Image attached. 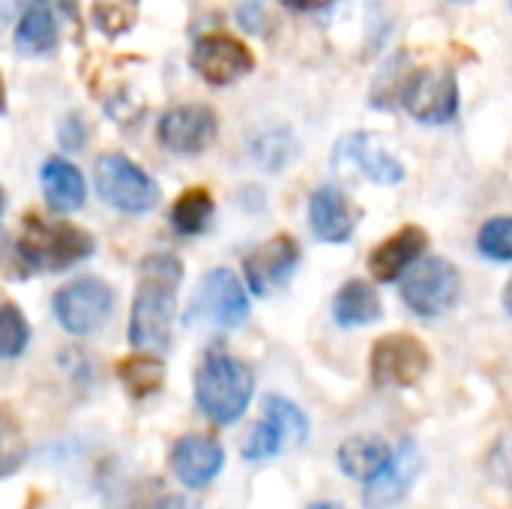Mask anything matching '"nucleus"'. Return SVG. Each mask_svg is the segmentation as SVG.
<instances>
[{"instance_id": "nucleus-1", "label": "nucleus", "mask_w": 512, "mask_h": 509, "mask_svg": "<svg viewBox=\"0 0 512 509\" xmlns=\"http://www.w3.org/2000/svg\"><path fill=\"white\" fill-rule=\"evenodd\" d=\"M180 279L183 264L168 252H156L141 261L138 291L129 315V345L135 351L162 354L171 345Z\"/></svg>"}, {"instance_id": "nucleus-2", "label": "nucleus", "mask_w": 512, "mask_h": 509, "mask_svg": "<svg viewBox=\"0 0 512 509\" xmlns=\"http://www.w3.org/2000/svg\"><path fill=\"white\" fill-rule=\"evenodd\" d=\"M255 393V375L246 363L228 354H207L195 372V402L216 426L237 423Z\"/></svg>"}, {"instance_id": "nucleus-3", "label": "nucleus", "mask_w": 512, "mask_h": 509, "mask_svg": "<svg viewBox=\"0 0 512 509\" xmlns=\"http://www.w3.org/2000/svg\"><path fill=\"white\" fill-rule=\"evenodd\" d=\"M96 252V240L72 225V222H51L39 216H27L21 222V234L15 240V255L24 267L63 273L78 261H87Z\"/></svg>"}, {"instance_id": "nucleus-4", "label": "nucleus", "mask_w": 512, "mask_h": 509, "mask_svg": "<svg viewBox=\"0 0 512 509\" xmlns=\"http://www.w3.org/2000/svg\"><path fill=\"white\" fill-rule=\"evenodd\" d=\"M93 183L96 195L120 213H147L159 204L156 180L120 153H105L96 159Z\"/></svg>"}, {"instance_id": "nucleus-5", "label": "nucleus", "mask_w": 512, "mask_h": 509, "mask_svg": "<svg viewBox=\"0 0 512 509\" xmlns=\"http://www.w3.org/2000/svg\"><path fill=\"white\" fill-rule=\"evenodd\" d=\"M429 366V348L411 333L381 336L369 354V378L378 390H408L423 381Z\"/></svg>"}, {"instance_id": "nucleus-6", "label": "nucleus", "mask_w": 512, "mask_h": 509, "mask_svg": "<svg viewBox=\"0 0 512 509\" xmlns=\"http://www.w3.org/2000/svg\"><path fill=\"white\" fill-rule=\"evenodd\" d=\"M306 441H309L306 414L285 396H267L264 399V417L249 432L246 447H243V459L264 462V459L282 456L285 450L303 447Z\"/></svg>"}, {"instance_id": "nucleus-7", "label": "nucleus", "mask_w": 512, "mask_h": 509, "mask_svg": "<svg viewBox=\"0 0 512 509\" xmlns=\"http://www.w3.org/2000/svg\"><path fill=\"white\" fill-rule=\"evenodd\" d=\"M459 294H462V276L444 258H426L414 264L408 279L402 282V300L420 318L447 315L459 303Z\"/></svg>"}, {"instance_id": "nucleus-8", "label": "nucleus", "mask_w": 512, "mask_h": 509, "mask_svg": "<svg viewBox=\"0 0 512 509\" xmlns=\"http://www.w3.org/2000/svg\"><path fill=\"white\" fill-rule=\"evenodd\" d=\"M51 309L66 333L90 336L108 324L114 312V291L102 279H78L54 294Z\"/></svg>"}, {"instance_id": "nucleus-9", "label": "nucleus", "mask_w": 512, "mask_h": 509, "mask_svg": "<svg viewBox=\"0 0 512 509\" xmlns=\"http://www.w3.org/2000/svg\"><path fill=\"white\" fill-rule=\"evenodd\" d=\"M408 114L417 123L426 126H444L459 114V84L456 75L444 66H432V69H414L402 99H399Z\"/></svg>"}, {"instance_id": "nucleus-10", "label": "nucleus", "mask_w": 512, "mask_h": 509, "mask_svg": "<svg viewBox=\"0 0 512 509\" xmlns=\"http://www.w3.org/2000/svg\"><path fill=\"white\" fill-rule=\"evenodd\" d=\"M189 63L207 84H216V87L234 84L255 69V57H252L249 45L228 33L198 36L192 45Z\"/></svg>"}, {"instance_id": "nucleus-11", "label": "nucleus", "mask_w": 512, "mask_h": 509, "mask_svg": "<svg viewBox=\"0 0 512 509\" xmlns=\"http://www.w3.org/2000/svg\"><path fill=\"white\" fill-rule=\"evenodd\" d=\"M333 168H357L363 177L381 186H396L405 180V165L387 150L378 132H351L333 150Z\"/></svg>"}, {"instance_id": "nucleus-12", "label": "nucleus", "mask_w": 512, "mask_h": 509, "mask_svg": "<svg viewBox=\"0 0 512 509\" xmlns=\"http://www.w3.org/2000/svg\"><path fill=\"white\" fill-rule=\"evenodd\" d=\"M300 267V246L291 234H276L243 258V273L258 297L282 291Z\"/></svg>"}, {"instance_id": "nucleus-13", "label": "nucleus", "mask_w": 512, "mask_h": 509, "mask_svg": "<svg viewBox=\"0 0 512 509\" xmlns=\"http://www.w3.org/2000/svg\"><path fill=\"white\" fill-rule=\"evenodd\" d=\"M189 312L207 318L216 327L234 330L249 318V297L237 273H231L228 267H216L201 279L195 306Z\"/></svg>"}, {"instance_id": "nucleus-14", "label": "nucleus", "mask_w": 512, "mask_h": 509, "mask_svg": "<svg viewBox=\"0 0 512 509\" xmlns=\"http://www.w3.org/2000/svg\"><path fill=\"white\" fill-rule=\"evenodd\" d=\"M156 132H159V141L165 150L192 156L213 144V138L219 132V120L210 105L192 102V105H177V108L165 111Z\"/></svg>"}, {"instance_id": "nucleus-15", "label": "nucleus", "mask_w": 512, "mask_h": 509, "mask_svg": "<svg viewBox=\"0 0 512 509\" xmlns=\"http://www.w3.org/2000/svg\"><path fill=\"white\" fill-rule=\"evenodd\" d=\"M420 468H423L420 447L411 438H405L390 453V462L381 468V474L372 477L369 483H363L366 486L363 509H393L396 504H402L408 498V492L414 489Z\"/></svg>"}, {"instance_id": "nucleus-16", "label": "nucleus", "mask_w": 512, "mask_h": 509, "mask_svg": "<svg viewBox=\"0 0 512 509\" xmlns=\"http://www.w3.org/2000/svg\"><path fill=\"white\" fill-rule=\"evenodd\" d=\"M171 474L186 489L210 486L225 468V450L210 435H183L171 447Z\"/></svg>"}, {"instance_id": "nucleus-17", "label": "nucleus", "mask_w": 512, "mask_h": 509, "mask_svg": "<svg viewBox=\"0 0 512 509\" xmlns=\"http://www.w3.org/2000/svg\"><path fill=\"white\" fill-rule=\"evenodd\" d=\"M363 210L336 186H321L309 198V225L324 243H345L360 225Z\"/></svg>"}, {"instance_id": "nucleus-18", "label": "nucleus", "mask_w": 512, "mask_h": 509, "mask_svg": "<svg viewBox=\"0 0 512 509\" xmlns=\"http://www.w3.org/2000/svg\"><path fill=\"white\" fill-rule=\"evenodd\" d=\"M426 246L429 234L420 225H405L375 246V252L369 255V270L378 282H396L423 258Z\"/></svg>"}, {"instance_id": "nucleus-19", "label": "nucleus", "mask_w": 512, "mask_h": 509, "mask_svg": "<svg viewBox=\"0 0 512 509\" xmlns=\"http://www.w3.org/2000/svg\"><path fill=\"white\" fill-rule=\"evenodd\" d=\"M390 453H393V447L384 438H378V435H354V438L342 441V447L336 453V462H339V471L345 477L369 483L390 462Z\"/></svg>"}, {"instance_id": "nucleus-20", "label": "nucleus", "mask_w": 512, "mask_h": 509, "mask_svg": "<svg viewBox=\"0 0 512 509\" xmlns=\"http://www.w3.org/2000/svg\"><path fill=\"white\" fill-rule=\"evenodd\" d=\"M42 192H45V201L51 210L57 213H75L84 198H87V186H84V177L81 171L66 162V159H48L42 165Z\"/></svg>"}, {"instance_id": "nucleus-21", "label": "nucleus", "mask_w": 512, "mask_h": 509, "mask_svg": "<svg viewBox=\"0 0 512 509\" xmlns=\"http://www.w3.org/2000/svg\"><path fill=\"white\" fill-rule=\"evenodd\" d=\"M381 315H384L381 297L369 282L351 279L336 291L333 318L339 327H366V324H375Z\"/></svg>"}, {"instance_id": "nucleus-22", "label": "nucleus", "mask_w": 512, "mask_h": 509, "mask_svg": "<svg viewBox=\"0 0 512 509\" xmlns=\"http://www.w3.org/2000/svg\"><path fill=\"white\" fill-rule=\"evenodd\" d=\"M57 45V21L48 0H30L15 27V48L21 54H48Z\"/></svg>"}, {"instance_id": "nucleus-23", "label": "nucleus", "mask_w": 512, "mask_h": 509, "mask_svg": "<svg viewBox=\"0 0 512 509\" xmlns=\"http://www.w3.org/2000/svg\"><path fill=\"white\" fill-rule=\"evenodd\" d=\"M117 381L132 399H150L165 384V363L147 351L117 363Z\"/></svg>"}, {"instance_id": "nucleus-24", "label": "nucleus", "mask_w": 512, "mask_h": 509, "mask_svg": "<svg viewBox=\"0 0 512 509\" xmlns=\"http://www.w3.org/2000/svg\"><path fill=\"white\" fill-rule=\"evenodd\" d=\"M213 213H216V204L207 189H201V186L186 189L171 207V228L183 237L204 234L213 222Z\"/></svg>"}, {"instance_id": "nucleus-25", "label": "nucleus", "mask_w": 512, "mask_h": 509, "mask_svg": "<svg viewBox=\"0 0 512 509\" xmlns=\"http://www.w3.org/2000/svg\"><path fill=\"white\" fill-rule=\"evenodd\" d=\"M90 15H93V24L102 36L117 39L138 24L141 0H93Z\"/></svg>"}, {"instance_id": "nucleus-26", "label": "nucleus", "mask_w": 512, "mask_h": 509, "mask_svg": "<svg viewBox=\"0 0 512 509\" xmlns=\"http://www.w3.org/2000/svg\"><path fill=\"white\" fill-rule=\"evenodd\" d=\"M411 72H414V69H411V57H408V54H396V57L378 72L375 87H372V93H369V102H372L375 108H393V105L402 99V90H405Z\"/></svg>"}, {"instance_id": "nucleus-27", "label": "nucleus", "mask_w": 512, "mask_h": 509, "mask_svg": "<svg viewBox=\"0 0 512 509\" xmlns=\"http://www.w3.org/2000/svg\"><path fill=\"white\" fill-rule=\"evenodd\" d=\"M30 327L15 303H0V360H15L27 351Z\"/></svg>"}, {"instance_id": "nucleus-28", "label": "nucleus", "mask_w": 512, "mask_h": 509, "mask_svg": "<svg viewBox=\"0 0 512 509\" xmlns=\"http://www.w3.org/2000/svg\"><path fill=\"white\" fill-rule=\"evenodd\" d=\"M27 447H24V432L18 426V420L0 408V477L15 474L24 465Z\"/></svg>"}, {"instance_id": "nucleus-29", "label": "nucleus", "mask_w": 512, "mask_h": 509, "mask_svg": "<svg viewBox=\"0 0 512 509\" xmlns=\"http://www.w3.org/2000/svg\"><path fill=\"white\" fill-rule=\"evenodd\" d=\"M477 246L489 261H512V216L489 219L477 234Z\"/></svg>"}, {"instance_id": "nucleus-30", "label": "nucleus", "mask_w": 512, "mask_h": 509, "mask_svg": "<svg viewBox=\"0 0 512 509\" xmlns=\"http://www.w3.org/2000/svg\"><path fill=\"white\" fill-rule=\"evenodd\" d=\"M489 474L512 492V429L492 447V453H489Z\"/></svg>"}, {"instance_id": "nucleus-31", "label": "nucleus", "mask_w": 512, "mask_h": 509, "mask_svg": "<svg viewBox=\"0 0 512 509\" xmlns=\"http://www.w3.org/2000/svg\"><path fill=\"white\" fill-rule=\"evenodd\" d=\"M84 138H87V132H84L81 117H78V114H66L63 123H60V144H63L66 150H81Z\"/></svg>"}, {"instance_id": "nucleus-32", "label": "nucleus", "mask_w": 512, "mask_h": 509, "mask_svg": "<svg viewBox=\"0 0 512 509\" xmlns=\"http://www.w3.org/2000/svg\"><path fill=\"white\" fill-rule=\"evenodd\" d=\"M279 3H285L294 12H312V9H321V6H327L333 0H279Z\"/></svg>"}, {"instance_id": "nucleus-33", "label": "nucleus", "mask_w": 512, "mask_h": 509, "mask_svg": "<svg viewBox=\"0 0 512 509\" xmlns=\"http://www.w3.org/2000/svg\"><path fill=\"white\" fill-rule=\"evenodd\" d=\"M162 509H198V504L192 501V498H186V495H174V498H168Z\"/></svg>"}, {"instance_id": "nucleus-34", "label": "nucleus", "mask_w": 512, "mask_h": 509, "mask_svg": "<svg viewBox=\"0 0 512 509\" xmlns=\"http://www.w3.org/2000/svg\"><path fill=\"white\" fill-rule=\"evenodd\" d=\"M504 309H507V315L512 318V279L507 282V291H504Z\"/></svg>"}, {"instance_id": "nucleus-35", "label": "nucleus", "mask_w": 512, "mask_h": 509, "mask_svg": "<svg viewBox=\"0 0 512 509\" xmlns=\"http://www.w3.org/2000/svg\"><path fill=\"white\" fill-rule=\"evenodd\" d=\"M0 114H6V81H3V72H0Z\"/></svg>"}, {"instance_id": "nucleus-36", "label": "nucleus", "mask_w": 512, "mask_h": 509, "mask_svg": "<svg viewBox=\"0 0 512 509\" xmlns=\"http://www.w3.org/2000/svg\"><path fill=\"white\" fill-rule=\"evenodd\" d=\"M309 509H345L342 504H333V501H321V504H312Z\"/></svg>"}, {"instance_id": "nucleus-37", "label": "nucleus", "mask_w": 512, "mask_h": 509, "mask_svg": "<svg viewBox=\"0 0 512 509\" xmlns=\"http://www.w3.org/2000/svg\"><path fill=\"white\" fill-rule=\"evenodd\" d=\"M0 213H3V189H0Z\"/></svg>"}, {"instance_id": "nucleus-38", "label": "nucleus", "mask_w": 512, "mask_h": 509, "mask_svg": "<svg viewBox=\"0 0 512 509\" xmlns=\"http://www.w3.org/2000/svg\"><path fill=\"white\" fill-rule=\"evenodd\" d=\"M453 3H474V0H453Z\"/></svg>"}]
</instances>
